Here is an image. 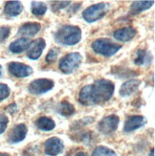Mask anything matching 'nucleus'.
<instances>
[{
  "instance_id": "obj_1",
  "label": "nucleus",
  "mask_w": 155,
  "mask_h": 156,
  "mask_svg": "<svg viewBox=\"0 0 155 156\" xmlns=\"http://www.w3.org/2000/svg\"><path fill=\"white\" fill-rule=\"evenodd\" d=\"M115 91V84L108 80H98L85 85L79 94V101L83 105H102L108 101Z\"/></svg>"
},
{
  "instance_id": "obj_2",
  "label": "nucleus",
  "mask_w": 155,
  "mask_h": 156,
  "mask_svg": "<svg viewBox=\"0 0 155 156\" xmlns=\"http://www.w3.org/2000/svg\"><path fill=\"white\" fill-rule=\"evenodd\" d=\"M82 36L83 33L79 27L74 25H64L56 32L55 40L58 44L73 46L80 41Z\"/></svg>"
},
{
  "instance_id": "obj_3",
  "label": "nucleus",
  "mask_w": 155,
  "mask_h": 156,
  "mask_svg": "<svg viewBox=\"0 0 155 156\" xmlns=\"http://www.w3.org/2000/svg\"><path fill=\"white\" fill-rule=\"evenodd\" d=\"M92 49L97 54L109 58L114 56L122 49V45L113 42L109 38H98L94 40V42L92 43Z\"/></svg>"
},
{
  "instance_id": "obj_4",
  "label": "nucleus",
  "mask_w": 155,
  "mask_h": 156,
  "mask_svg": "<svg viewBox=\"0 0 155 156\" xmlns=\"http://www.w3.org/2000/svg\"><path fill=\"white\" fill-rule=\"evenodd\" d=\"M83 62V57L78 52L67 54L59 60V70L63 74H72L76 71Z\"/></svg>"
},
{
  "instance_id": "obj_5",
  "label": "nucleus",
  "mask_w": 155,
  "mask_h": 156,
  "mask_svg": "<svg viewBox=\"0 0 155 156\" xmlns=\"http://www.w3.org/2000/svg\"><path fill=\"white\" fill-rule=\"evenodd\" d=\"M108 10V4L107 3H98L89 6L83 12V17L86 22L93 23L95 21L102 19Z\"/></svg>"
},
{
  "instance_id": "obj_6",
  "label": "nucleus",
  "mask_w": 155,
  "mask_h": 156,
  "mask_svg": "<svg viewBox=\"0 0 155 156\" xmlns=\"http://www.w3.org/2000/svg\"><path fill=\"white\" fill-rule=\"evenodd\" d=\"M55 85L53 80L50 79H37L33 80L28 86V90L33 95H41L52 90Z\"/></svg>"
},
{
  "instance_id": "obj_7",
  "label": "nucleus",
  "mask_w": 155,
  "mask_h": 156,
  "mask_svg": "<svg viewBox=\"0 0 155 156\" xmlns=\"http://www.w3.org/2000/svg\"><path fill=\"white\" fill-rule=\"evenodd\" d=\"M119 123L120 119L117 115H108L100 121L98 124V129L104 135H110L117 130Z\"/></svg>"
},
{
  "instance_id": "obj_8",
  "label": "nucleus",
  "mask_w": 155,
  "mask_h": 156,
  "mask_svg": "<svg viewBox=\"0 0 155 156\" xmlns=\"http://www.w3.org/2000/svg\"><path fill=\"white\" fill-rule=\"evenodd\" d=\"M64 148V145L62 139L58 137H52L46 140L44 144L45 153L49 156H57L62 153Z\"/></svg>"
},
{
  "instance_id": "obj_9",
  "label": "nucleus",
  "mask_w": 155,
  "mask_h": 156,
  "mask_svg": "<svg viewBox=\"0 0 155 156\" xmlns=\"http://www.w3.org/2000/svg\"><path fill=\"white\" fill-rule=\"evenodd\" d=\"M45 47H46V42L43 38L39 37L33 40L28 47V50H27V57L33 60L38 59L40 56L42 55V52Z\"/></svg>"
},
{
  "instance_id": "obj_10",
  "label": "nucleus",
  "mask_w": 155,
  "mask_h": 156,
  "mask_svg": "<svg viewBox=\"0 0 155 156\" xmlns=\"http://www.w3.org/2000/svg\"><path fill=\"white\" fill-rule=\"evenodd\" d=\"M8 69L12 75L16 78H26L33 74V69L31 66L16 62H10L8 64Z\"/></svg>"
},
{
  "instance_id": "obj_11",
  "label": "nucleus",
  "mask_w": 155,
  "mask_h": 156,
  "mask_svg": "<svg viewBox=\"0 0 155 156\" xmlns=\"http://www.w3.org/2000/svg\"><path fill=\"white\" fill-rule=\"evenodd\" d=\"M146 124V120L142 115H133L127 118L124 126V131L125 132H132L138 128L144 126Z\"/></svg>"
},
{
  "instance_id": "obj_12",
  "label": "nucleus",
  "mask_w": 155,
  "mask_h": 156,
  "mask_svg": "<svg viewBox=\"0 0 155 156\" xmlns=\"http://www.w3.org/2000/svg\"><path fill=\"white\" fill-rule=\"evenodd\" d=\"M27 132H28L27 126L24 124H19L11 130L8 140L10 143H13V144L19 143V142H21L25 139Z\"/></svg>"
},
{
  "instance_id": "obj_13",
  "label": "nucleus",
  "mask_w": 155,
  "mask_h": 156,
  "mask_svg": "<svg viewBox=\"0 0 155 156\" xmlns=\"http://www.w3.org/2000/svg\"><path fill=\"white\" fill-rule=\"evenodd\" d=\"M41 29V25L37 22H27L23 24L21 27L19 28L17 35L22 36L23 37L29 38L31 37H33L35 35L40 31Z\"/></svg>"
},
{
  "instance_id": "obj_14",
  "label": "nucleus",
  "mask_w": 155,
  "mask_h": 156,
  "mask_svg": "<svg viewBox=\"0 0 155 156\" xmlns=\"http://www.w3.org/2000/svg\"><path fill=\"white\" fill-rule=\"evenodd\" d=\"M137 30L133 27H125L114 32V37L121 42H127L136 36Z\"/></svg>"
},
{
  "instance_id": "obj_15",
  "label": "nucleus",
  "mask_w": 155,
  "mask_h": 156,
  "mask_svg": "<svg viewBox=\"0 0 155 156\" xmlns=\"http://www.w3.org/2000/svg\"><path fill=\"white\" fill-rule=\"evenodd\" d=\"M140 84H141V80H135V79L129 80L125 81V83H123V85L120 88L119 93L122 97H129L138 90Z\"/></svg>"
},
{
  "instance_id": "obj_16",
  "label": "nucleus",
  "mask_w": 155,
  "mask_h": 156,
  "mask_svg": "<svg viewBox=\"0 0 155 156\" xmlns=\"http://www.w3.org/2000/svg\"><path fill=\"white\" fill-rule=\"evenodd\" d=\"M23 11L22 3L19 1H8L5 4L4 12L8 16L15 17L19 16Z\"/></svg>"
},
{
  "instance_id": "obj_17",
  "label": "nucleus",
  "mask_w": 155,
  "mask_h": 156,
  "mask_svg": "<svg viewBox=\"0 0 155 156\" xmlns=\"http://www.w3.org/2000/svg\"><path fill=\"white\" fill-rule=\"evenodd\" d=\"M31 41L27 37H20L13 42H12L9 46V50L13 54H20L28 49Z\"/></svg>"
},
{
  "instance_id": "obj_18",
  "label": "nucleus",
  "mask_w": 155,
  "mask_h": 156,
  "mask_svg": "<svg viewBox=\"0 0 155 156\" xmlns=\"http://www.w3.org/2000/svg\"><path fill=\"white\" fill-rule=\"evenodd\" d=\"M153 4L154 1H135L131 4L129 12L131 15L135 16L144 11L149 10L150 8H151Z\"/></svg>"
},
{
  "instance_id": "obj_19",
  "label": "nucleus",
  "mask_w": 155,
  "mask_h": 156,
  "mask_svg": "<svg viewBox=\"0 0 155 156\" xmlns=\"http://www.w3.org/2000/svg\"><path fill=\"white\" fill-rule=\"evenodd\" d=\"M35 124L37 128H39L40 130H43V131H51L56 126L55 121L49 117H44V116L39 117L36 121Z\"/></svg>"
},
{
  "instance_id": "obj_20",
  "label": "nucleus",
  "mask_w": 155,
  "mask_h": 156,
  "mask_svg": "<svg viewBox=\"0 0 155 156\" xmlns=\"http://www.w3.org/2000/svg\"><path fill=\"white\" fill-rule=\"evenodd\" d=\"M58 112L63 117H70L75 113V106H74L71 103H69L68 101H62L59 104Z\"/></svg>"
},
{
  "instance_id": "obj_21",
  "label": "nucleus",
  "mask_w": 155,
  "mask_h": 156,
  "mask_svg": "<svg viewBox=\"0 0 155 156\" xmlns=\"http://www.w3.org/2000/svg\"><path fill=\"white\" fill-rule=\"evenodd\" d=\"M151 62V58L145 50H137L136 52V58L134 59V63L137 65H146Z\"/></svg>"
},
{
  "instance_id": "obj_22",
  "label": "nucleus",
  "mask_w": 155,
  "mask_h": 156,
  "mask_svg": "<svg viewBox=\"0 0 155 156\" xmlns=\"http://www.w3.org/2000/svg\"><path fill=\"white\" fill-rule=\"evenodd\" d=\"M31 11H32L33 15H35L37 16H44L45 12H47V5L43 2L33 1V2H32Z\"/></svg>"
},
{
  "instance_id": "obj_23",
  "label": "nucleus",
  "mask_w": 155,
  "mask_h": 156,
  "mask_svg": "<svg viewBox=\"0 0 155 156\" xmlns=\"http://www.w3.org/2000/svg\"><path fill=\"white\" fill-rule=\"evenodd\" d=\"M91 156H117L116 152L111 148L104 146H99L94 150Z\"/></svg>"
},
{
  "instance_id": "obj_24",
  "label": "nucleus",
  "mask_w": 155,
  "mask_h": 156,
  "mask_svg": "<svg viewBox=\"0 0 155 156\" xmlns=\"http://www.w3.org/2000/svg\"><path fill=\"white\" fill-rule=\"evenodd\" d=\"M58 54H59V51H58V48H52L48 52V54H47V56H46V62L47 63L55 62L57 60V58H58Z\"/></svg>"
},
{
  "instance_id": "obj_25",
  "label": "nucleus",
  "mask_w": 155,
  "mask_h": 156,
  "mask_svg": "<svg viewBox=\"0 0 155 156\" xmlns=\"http://www.w3.org/2000/svg\"><path fill=\"white\" fill-rule=\"evenodd\" d=\"M11 93L10 87L5 83H0V101L7 99Z\"/></svg>"
},
{
  "instance_id": "obj_26",
  "label": "nucleus",
  "mask_w": 155,
  "mask_h": 156,
  "mask_svg": "<svg viewBox=\"0 0 155 156\" xmlns=\"http://www.w3.org/2000/svg\"><path fill=\"white\" fill-rule=\"evenodd\" d=\"M71 2L70 1H55L52 4V9L54 12H58L59 10L64 9L65 7H67Z\"/></svg>"
},
{
  "instance_id": "obj_27",
  "label": "nucleus",
  "mask_w": 155,
  "mask_h": 156,
  "mask_svg": "<svg viewBox=\"0 0 155 156\" xmlns=\"http://www.w3.org/2000/svg\"><path fill=\"white\" fill-rule=\"evenodd\" d=\"M9 123V119L4 113H0V134H2L7 128Z\"/></svg>"
},
{
  "instance_id": "obj_28",
  "label": "nucleus",
  "mask_w": 155,
  "mask_h": 156,
  "mask_svg": "<svg viewBox=\"0 0 155 156\" xmlns=\"http://www.w3.org/2000/svg\"><path fill=\"white\" fill-rule=\"evenodd\" d=\"M11 33V29L8 26H3L1 29H0V42L4 41L5 39L8 38L9 35Z\"/></svg>"
},
{
  "instance_id": "obj_29",
  "label": "nucleus",
  "mask_w": 155,
  "mask_h": 156,
  "mask_svg": "<svg viewBox=\"0 0 155 156\" xmlns=\"http://www.w3.org/2000/svg\"><path fill=\"white\" fill-rule=\"evenodd\" d=\"M8 109L10 110V112H11V113L16 112V104H12L11 106H9Z\"/></svg>"
},
{
  "instance_id": "obj_30",
  "label": "nucleus",
  "mask_w": 155,
  "mask_h": 156,
  "mask_svg": "<svg viewBox=\"0 0 155 156\" xmlns=\"http://www.w3.org/2000/svg\"><path fill=\"white\" fill-rule=\"evenodd\" d=\"M75 156H87V154H86L85 152H79V153H77Z\"/></svg>"
},
{
  "instance_id": "obj_31",
  "label": "nucleus",
  "mask_w": 155,
  "mask_h": 156,
  "mask_svg": "<svg viewBox=\"0 0 155 156\" xmlns=\"http://www.w3.org/2000/svg\"><path fill=\"white\" fill-rule=\"evenodd\" d=\"M0 156H11L8 153H5V152H0Z\"/></svg>"
},
{
  "instance_id": "obj_32",
  "label": "nucleus",
  "mask_w": 155,
  "mask_h": 156,
  "mask_svg": "<svg viewBox=\"0 0 155 156\" xmlns=\"http://www.w3.org/2000/svg\"><path fill=\"white\" fill-rule=\"evenodd\" d=\"M150 156H154V150L152 148V150L150 151Z\"/></svg>"
},
{
  "instance_id": "obj_33",
  "label": "nucleus",
  "mask_w": 155,
  "mask_h": 156,
  "mask_svg": "<svg viewBox=\"0 0 155 156\" xmlns=\"http://www.w3.org/2000/svg\"><path fill=\"white\" fill-rule=\"evenodd\" d=\"M2 76V66L0 65V77Z\"/></svg>"
}]
</instances>
